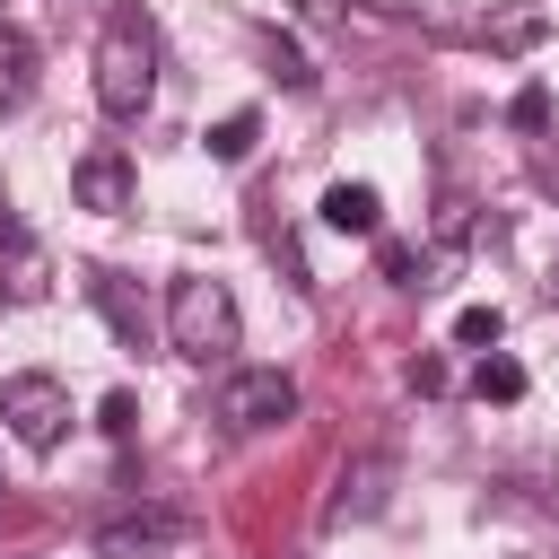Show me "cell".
I'll return each mask as SVG.
<instances>
[{
  "mask_svg": "<svg viewBox=\"0 0 559 559\" xmlns=\"http://www.w3.org/2000/svg\"><path fill=\"white\" fill-rule=\"evenodd\" d=\"M148 96H157V35L140 17H114L96 35V105H105V122H140Z\"/></svg>",
  "mask_w": 559,
  "mask_h": 559,
  "instance_id": "cell-1",
  "label": "cell"
},
{
  "mask_svg": "<svg viewBox=\"0 0 559 559\" xmlns=\"http://www.w3.org/2000/svg\"><path fill=\"white\" fill-rule=\"evenodd\" d=\"M236 332H245V323H236L227 280H175V288H166V341H175L183 358H201V367H210V358H227V349H236Z\"/></svg>",
  "mask_w": 559,
  "mask_h": 559,
  "instance_id": "cell-2",
  "label": "cell"
},
{
  "mask_svg": "<svg viewBox=\"0 0 559 559\" xmlns=\"http://www.w3.org/2000/svg\"><path fill=\"white\" fill-rule=\"evenodd\" d=\"M218 419L236 437H262V428H288L297 419V376L288 367H236L218 384Z\"/></svg>",
  "mask_w": 559,
  "mask_h": 559,
  "instance_id": "cell-3",
  "label": "cell"
},
{
  "mask_svg": "<svg viewBox=\"0 0 559 559\" xmlns=\"http://www.w3.org/2000/svg\"><path fill=\"white\" fill-rule=\"evenodd\" d=\"M0 419L17 428V445L52 454V445L70 437V393H61L52 376H0Z\"/></svg>",
  "mask_w": 559,
  "mask_h": 559,
  "instance_id": "cell-4",
  "label": "cell"
},
{
  "mask_svg": "<svg viewBox=\"0 0 559 559\" xmlns=\"http://www.w3.org/2000/svg\"><path fill=\"white\" fill-rule=\"evenodd\" d=\"M384 507H393V454H358V463H341V480L323 498V524H367Z\"/></svg>",
  "mask_w": 559,
  "mask_h": 559,
  "instance_id": "cell-5",
  "label": "cell"
},
{
  "mask_svg": "<svg viewBox=\"0 0 559 559\" xmlns=\"http://www.w3.org/2000/svg\"><path fill=\"white\" fill-rule=\"evenodd\" d=\"M70 192H79V210L122 218V210H131V166H122V148H87V157L70 166Z\"/></svg>",
  "mask_w": 559,
  "mask_h": 559,
  "instance_id": "cell-6",
  "label": "cell"
},
{
  "mask_svg": "<svg viewBox=\"0 0 559 559\" xmlns=\"http://www.w3.org/2000/svg\"><path fill=\"white\" fill-rule=\"evenodd\" d=\"M314 218H323L332 236H376V227H384V192H376V183H349V175H341V183H323Z\"/></svg>",
  "mask_w": 559,
  "mask_h": 559,
  "instance_id": "cell-7",
  "label": "cell"
},
{
  "mask_svg": "<svg viewBox=\"0 0 559 559\" xmlns=\"http://www.w3.org/2000/svg\"><path fill=\"white\" fill-rule=\"evenodd\" d=\"M175 550H183V524H175V515L105 524V533H96V559H175Z\"/></svg>",
  "mask_w": 559,
  "mask_h": 559,
  "instance_id": "cell-8",
  "label": "cell"
},
{
  "mask_svg": "<svg viewBox=\"0 0 559 559\" xmlns=\"http://www.w3.org/2000/svg\"><path fill=\"white\" fill-rule=\"evenodd\" d=\"M0 280H9V297H44V245L26 227L0 236Z\"/></svg>",
  "mask_w": 559,
  "mask_h": 559,
  "instance_id": "cell-9",
  "label": "cell"
},
{
  "mask_svg": "<svg viewBox=\"0 0 559 559\" xmlns=\"http://www.w3.org/2000/svg\"><path fill=\"white\" fill-rule=\"evenodd\" d=\"M87 297H96V306H105V323H114V332L140 349V332H148V306H140V297H131L114 271H87Z\"/></svg>",
  "mask_w": 559,
  "mask_h": 559,
  "instance_id": "cell-10",
  "label": "cell"
},
{
  "mask_svg": "<svg viewBox=\"0 0 559 559\" xmlns=\"http://www.w3.org/2000/svg\"><path fill=\"white\" fill-rule=\"evenodd\" d=\"M253 140H262V122H253V114H218L201 148H210L218 166H245V157H253Z\"/></svg>",
  "mask_w": 559,
  "mask_h": 559,
  "instance_id": "cell-11",
  "label": "cell"
},
{
  "mask_svg": "<svg viewBox=\"0 0 559 559\" xmlns=\"http://www.w3.org/2000/svg\"><path fill=\"white\" fill-rule=\"evenodd\" d=\"M472 393H480V402H515V393H524V367H515L507 349H480V367H472Z\"/></svg>",
  "mask_w": 559,
  "mask_h": 559,
  "instance_id": "cell-12",
  "label": "cell"
},
{
  "mask_svg": "<svg viewBox=\"0 0 559 559\" xmlns=\"http://www.w3.org/2000/svg\"><path fill=\"white\" fill-rule=\"evenodd\" d=\"M498 332H507L498 306H463V314H454V349H498Z\"/></svg>",
  "mask_w": 559,
  "mask_h": 559,
  "instance_id": "cell-13",
  "label": "cell"
},
{
  "mask_svg": "<svg viewBox=\"0 0 559 559\" xmlns=\"http://www.w3.org/2000/svg\"><path fill=\"white\" fill-rule=\"evenodd\" d=\"M489 44H498V52H524V44H542V9H507V17L489 26Z\"/></svg>",
  "mask_w": 559,
  "mask_h": 559,
  "instance_id": "cell-14",
  "label": "cell"
},
{
  "mask_svg": "<svg viewBox=\"0 0 559 559\" xmlns=\"http://www.w3.org/2000/svg\"><path fill=\"white\" fill-rule=\"evenodd\" d=\"M271 70H280L288 87H314V70H306V52H297V44H271Z\"/></svg>",
  "mask_w": 559,
  "mask_h": 559,
  "instance_id": "cell-15",
  "label": "cell"
},
{
  "mask_svg": "<svg viewBox=\"0 0 559 559\" xmlns=\"http://www.w3.org/2000/svg\"><path fill=\"white\" fill-rule=\"evenodd\" d=\"M131 411H140L131 393H105V411H96V428H105V437H122V428H131Z\"/></svg>",
  "mask_w": 559,
  "mask_h": 559,
  "instance_id": "cell-16",
  "label": "cell"
},
{
  "mask_svg": "<svg viewBox=\"0 0 559 559\" xmlns=\"http://www.w3.org/2000/svg\"><path fill=\"white\" fill-rule=\"evenodd\" d=\"M515 122H524V131H542V122H550V96H542V87H524V96H515Z\"/></svg>",
  "mask_w": 559,
  "mask_h": 559,
  "instance_id": "cell-17",
  "label": "cell"
},
{
  "mask_svg": "<svg viewBox=\"0 0 559 559\" xmlns=\"http://www.w3.org/2000/svg\"><path fill=\"white\" fill-rule=\"evenodd\" d=\"M411 393H445V367L437 358H411Z\"/></svg>",
  "mask_w": 559,
  "mask_h": 559,
  "instance_id": "cell-18",
  "label": "cell"
},
{
  "mask_svg": "<svg viewBox=\"0 0 559 559\" xmlns=\"http://www.w3.org/2000/svg\"><path fill=\"white\" fill-rule=\"evenodd\" d=\"M550 306H559V271H550Z\"/></svg>",
  "mask_w": 559,
  "mask_h": 559,
  "instance_id": "cell-19",
  "label": "cell"
}]
</instances>
